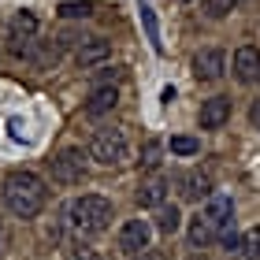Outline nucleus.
I'll list each match as a JSON object with an SVG mask.
<instances>
[{
    "label": "nucleus",
    "instance_id": "obj_1",
    "mask_svg": "<svg viewBox=\"0 0 260 260\" xmlns=\"http://www.w3.org/2000/svg\"><path fill=\"white\" fill-rule=\"evenodd\" d=\"M49 190H45V179L34 171H11L4 179V205L15 219H34L41 216Z\"/></svg>",
    "mask_w": 260,
    "mask_h": 260
},
{
    "label": "nucleus",
    "instance_id": "obj_2",
    "mask_svg": "<svg viewBox=\"0 0 260 260\" xmlns=\"http://www.w3.org/2000/svg\"><path fill=\"white\" fill-rule=\"evenodd\" d=\"M67 223L78 234H101L112 227V201L101 193H82L67 205Z\"/></svg>",
    "mask_w": 260,
    "mask_h": 260
},
{
    "label": "nucleus",
    "instance_id": "obj_3",
    "mask_svg": "<svg viewBox=\"0 0 260 260\" xmlns=\"http://www.w3.org/2000/svg\"><path fill=\"white\" fill-rule=\"evenodd\" d=\"M89 160L104 164V168H123L130 160V141L119 126H104L89 138Z\"/></svg>",
    "mask_w": 260,
    "mask_h": 260
},
{
    "label": "nucleus",
    "instance_id": "obj_4",
    "mask_svg": "<svg viewBox=\"0 0 260 260\" xmlns=\"http://www.w3.org/2000/svg\"><path fill=\"white\" fill-rule=\"evenodd\" d=\"M49 168H52L56 182L78 186L82 179H86V152H82V149H63V152H56V156L49 160Z\"/></svg>",
    "mask_w": 260,
    "mask_h": 260
},
{
    "label": "nucleus",
    "instance_id": "obj_5",
    "mask_svg": "<svg viewBox=\"0 0 260 260\" xmlns=\"http://www.w3.org/2000/svg\"><path fill=\"white\" fill-rule=\"evenodd\" d=\"M149 242H152V223H149V219H126L123 227H119V249H123L126 256L145 253Z\"/></svg>",
    "mask_w": 260,
    "mask_h": 260
},
{
    "label": "nucleus",
    "instance_id": "obj_6",
    "mask_svg": "<svg viewBox=\"0 0 260 260\" xmlns=\"http://www.w3.org/2000/svg\"><path fill=\"white\" fill-rule=\"evenodd\" d=\"M231 67H234V78H238L242 86H253V82L260 78V49L256 45H242V49L234 52Z\"/></svg>",
    "mask_w": 260,
    "mask_h": 260
},
{
    "label": "nucleus",
    "instance_id": "obj_7",
    "mask_svg": "<svg viewBox=\"0 0 260 260\" xmlns=\"http://www.w3.org/2000/svg\"><path fill=\"white\" fill-rule=\"evenodd\" d=\"M223 71H227V60H223L219 49H201L193 56V75L201 82H216V78H223Z\"/></svg>",
    "mask_w": 260,
    "mask_h": 260
},
{
    "label": "nucleus",
    "instance_id": "obj_8",
    "mask_svg": "<svg viewBox=\"0 0 260 260\" xmlns=\"http://www.w3.org/2000/svg\"><path fill=\"white\" fill-rule=\"evenodd\" d=\"M34 34H38V19H34L30 11H19V15L11 19V52L22 56V52L30 49Z\"/></svg>",
    "mask_w": 260,
    "mask_h": 260
},
{
    "label": "nucleus",
    "instance_id": "obj_9",
    "mask_svg": "<svg viewBox=\"0 0 260 260\" xmlns=\"http://www.w3.org/2000/svg\"><path fill=\"white\" fill-rule=\"evenodd\" d=\"M179 193L186 201H208L212 197V179L205 171H182L179 175Z\"/></svg>",
    "mask_w": 260,
    "mask_h": 260
},
{
    "label": "nucleus",
    "instance_id": "obj_10",
    "mask_svg": "<svg viewBox=\"0 0 260 260\" xmlns=\"http://www.w3.org/2000/svg\"><path fill=\"white\" fill-rule=\"evenodd\" d=\"M115 104H119V89L115 86H97L86 101V115L89 119H101V115H112Z\"/></svg>",
    "mask_w": 260,
    "mask_h": 260
},
{
    "label": "nucleus",
    "instance_id": "obj_11",
    "mask_svg": "<svg viewBox=\"0 0 260 260\" xmlns=\"http://www.w3.org/2000/svg\"><path fill=\"white\" fill-rule=\"evenodd\" d=\"M108 56H112V45L104 41V38H86L75 49V63L78 67H93V63H104Z\"/></svg>",
    "mask_w": 260,
    "mask_h": 260
},
{
    "label": "nucleus",
    "instance_id": "obj_12",
    "mask_svg": "<svg viewBox=\"0 0 260 260\" xmlns=\"http://www.w3.org/2000/svg\"><path fill=\"white\" fill-rule=\"evenodd\" d=\"M231 119V97H208L201 104V126L205 130H216Z\"/></svg>",
    "mask_w": 260,
    "mask_h": 260
},
{
    "label": "nucleus",
    "instance_id": "obj_13",
    "mask_svg": "<svg viewBox=\"0 0 260 260\" xmlns=\"http://www.w3.org/2000/svg\"><path fill=\"white\" fill-rule=\"evenodd\" d=\"M164 201H168V179L164 175H152L138 186V205L141 208H160Z\"/></svg>",
    "mask_w": 260,
    "mask_h": 260
},
{
    "label": "nucleus",
    "instance_id": "obj_14",
    "mask_svg": "<svg viewBox=\"0 0 260 260\" xmlns=\"http://www.w3.org/2000/svg\"><path fill=\"white\" fill-rule=\"evenodd\" d=\"M205 219L216 227V234H219V227H227V223L234 219V205H231V197H223V193H212L208 201H205Z\"/></svg>",
    "mask_w": 260,
    "mask_h": 260
},
{
    "label": "nucleus",
    "instance_id": "obj_15",
    "mask_svg": "<svg viewBox=\"0 0 260 260\" xmlns=\"http://www.w3.org/2000/svg\"><path fill=\"white\" fill-rule=\"evenodd\" d=\"M179 227H182V212H179V205H168V201H164V205L156 208V231L171 238Z\"/></svg>",
    "mask_w": 260,
    "mask_h": 260
},
{
    "label": "nucleus",
    "instance_id": "obj_16",
    "mask_svg": "<svg viewBox=\"0 0 260 260\" xmlns=\"http://www.w3.org/2000/svg\"><path fill=\"white\" fill-rule=\"evenodd\" d=\"M208 242H216V227H212V223L205 219V212H201V216L190 219V245L193 249H205Z\"/></svg>",
    "mask_w": 260,
    "mask_h": 260
},
{
    "label": "nucleus",
    "instance_id": "obj_17",
    "mask_svg": "<svg viewBox=\"0 0 260 260\" xmlns=\"http://www.w3.org/2000/svg\"><path fill=\"white\" fill-rule=\"evenodd\" d=\"M138 15H141V30H145V38L152 45V52H164V41H160V22H156V11H152L149 4H141L138 8Z\"/></svg>",
    "mask_w": 260,
    "mask_h": 260
},
{
    "label": "nucleus",
    "instance_id": "obj_18",
    "mask_svg": "<svg viewBox=\"0 0 260 260\" xmlns=\"http://www.w3.org/2000/svg\"><path fill=\"white\" fill-rule=\"evenodd\" d=\"M238 249H242L245 260H260V227H249V231L242 234V245H238Z\"/></svg>",
    "mask_w": 260,
    "mask_h": 260
},
{
    "label": "nucleus",
    "instance_id": "obj_19",
    "mask_svg": "<svg viewBox=\"0 0 260 260\" xmlns=\"http://www.w3.org/2000/svg\"><path fill=\"white\" fill-rule=\"evenodd\" d=\"M93 11H97V8L86 4V0H82V4H75V0H63V4H60V15H63V19H89Z\"/></svg>",
    "mask_w": 260,
    "mask_h": 260
},
{
    "label": "nucleus",
    "instance_id": "obj_20",
    "mask_svg": "<svg viewBox=\"0 0 260 260\" xmlns=\"http://www.w3.org/2000/svg\"><path fill=\"white\" fill-rule=\"evenodd\" d=\"M160 156H164V145L152 138V141H145V145H141V160H138V164H141V168H156Z\"/></svg>",
    "mask_w": 260,
    "mask_h": 260
},
{
    "label": "nucleus",
    "instance_id": "obj_21",
    "mask_svg": "<svg viewBox=\"0 0 260 260\" xmlns=\"http://www.w3.org/2000/svg\"><path fill=\"white\" fill-rule=\"evenodd\" d=\"M171 152H175V156H197L201 145H197V138L179 134V138H171Z\"/></svg>",
    "mask_w": 260,
    "mask_h": 260
},
{
    "label": "nucleus",
    "instance_id": "obj_22",
    "mask_svg": "<svg viewBox=\"0 0 260 260\" xmlns=\"http://www.w3.org/2000/svg\"><path fill=\"white\" fill-rule=\"evenodd\" d=\"M238 8V0H205V11L212 19H223V15H231V11Z\"/></svg>",
    "mask_w": 260,
    "mask_h": 260
},
{
    "label": "nucleus",
    "instance_id": "obj_23",
    "mask_svg": "<svg viewBox=\"0 0 260 260\" xmlns=\"http://www.w3.org/2000/svg\"><path fill=\"white\" fill-rule=\"evenodd\" d=\"M67 260H101L93 249H86V245H78V249H67Z\"/></svg>",
    "mask_w": 260,
    "mask_h": 260
},
{
    "label": "nucleus",
    "instance_id": "obj_24",
    "mask_svg": "<svg viewBox=\"0 0 260 260\" xmlns=\"http://www.w3.org/2000/svg\"><path fill=\"white\" fill-rule=\"evenodd\" d=\"M138 260H164V253H156V249H145V253H138Z\"/></svg>",
    "mask_w": 260,
    "mask_h": 260
},
{
    "label": "nucleus",
    "instance_id": "obj_25",
    "mask_svg": "<svg viewBox=\"0 0 260 260\" xmlns=\"http://www.w3.org/2000/svg\"><path fill=\"white\" fill-rule=\"evenodd\" d=\"M249 119L260 126V101H253V108H249Z\"/></svg>",
    "mask_w": 260,
    "mask_h": 260
},
{
    "label": "nucleus",
    "instance_id": "obj_26",
    "mask_svg": "<svg viewBox=\"0 0 260 260\" xmlns=\"http://www.w3.org/2000/svg\"><path fill=\"white\" fill-rule=\"evenodd\" d=\"M4 242H8V234H4V227H0V253H4Z\"/></svg>",
    "mask_w": 260,
    "mask_h": 260
}]
</instances>
